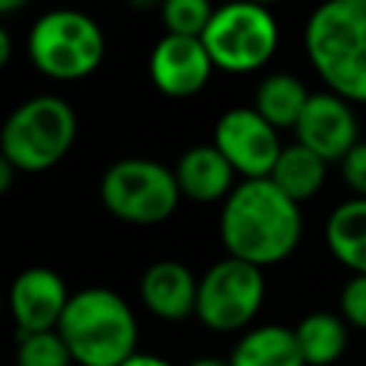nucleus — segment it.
<instances>
[{"label": "nucleus", "instance_id": "nucleus-1", "mask_svg": "<svg viewBox=\"0 0 366 366\" xmlns=\"http://www.w3.org/2000/svg\"><path fill=\"white\" fill-rule=\"evenodd\" d=\"M220 243L229 257L252 266H274L286 260L303 234L300 203L283 194L272 177L243 180L232 189L220 209Z\"/></svg>", "mask_w": 366, "mask_h": 366}, {"label": "nucleus", "instance_id": "nucleus-2", "mask_svg": "<svg viewBox=\"0 0 366 366\" xmlns=\"http://www.w3.org/2000/svg\"><path fill=\"white\" fill-rule=\"evenodd\" d=\"M303 46L329 92L366 103V0H323L306 20Z\"/></svg>", "mask_w": 366, "mask_h": 366}, {"label": "nucleus", "instance_id": "nucleus-3", "mask_svg": "<svg viewBox=\"0 0 366 366\" xmlns=\"http://www.w3.org/2000/svg\"><path fill=\"white\" fill-rule=\"evenodd\" d=\"M57 332L80 366H120L137 355V317L106 286L74 292Z\"/></svg>", "mask_w": 366, "mask_h": 366}, {"label": "nucleus", "instance_id": "nucleus-4", "mask_svg": "<svg viewBox=\"0 0 366 366\" xmlns=\"http://www.w3.org/2000/svg\"><path fill=\"white\" fill-rule=\"evenodd\" d=\"M77 137V114L57 94H37L20 103L0 129V157L17 172L57 166Z\"/></svg>", "mask_w": 366, "mask_h": 366}, {"label": "nucleus", "instance_id": "nucleus-5", "mask_svg": "<svg viewBox=\"0 0 366 366\" xmlns=\"http://www.w3.org/2000/svg\"><path fill=\"white\" fill-rule=\"evenodd\" d=\"M103 29L77 9H51L29 31V60L51 80H83L103 63Z\"/></svg>", "mask_w": 366, "mask_h": 366}, {"label": "nucleus", "instance_id": "nucleus-6", "mask_svg": "<svg viewBox=\"0 0 366 366\" xmlns=\"http://www.w3.org/2000/svg\"><path fill=\"white\" fill-rule=\"evenodd\" d=\"M200 40L214 69H223L229 74H249L274 57L280 29L269 6L229 0L214 9V17Z\"/></svg>", "mask_w": 366, "mask_h": 366}, {"label": "nucleus", "instance_id": "nucleus-7", "mask_svg": "<svg viewBox=\"0 0 366 366\" xmlns=\"http://www.w3.org/2000/svg\"><path fill=\"white\" fill-rule=\"evenodd\" d=\"M174 169L149 157H126L112 163L100 180V200L109 214L123 223L154 226L172 217L180 203Z\"/></svg>", "mask_w": 366, "mask_h": 366}, {"label": "nucleus", "instance_id": "nucleus-8", "mask_svg": "<svg viewBox=\"0 0 366 366\" xmlns=\"http://www.w3.org/2000/svg\"><path fill=\"white\" fill-rule=\"evenodd\" d=\"M263 297V269L237 257H223L197 283L194 317L212 332H240L257 317Z\"/></svg>", "mask_w": 366, "mask_h": 366}, {"label": "nucleus", "instance_id": "nucleus-9", "mask_svg": "<svg viewBox=\"0 0 366 366\" xmlns=\"http://www.w3.org/2000/svg\"><path fill=\"white\" fill-rule=\"evenodd\" d=\"M214 146L243 180L272 177L283 152L277 129L254 106L226 109L214 123Z\"/></svg>", "mask_w": 366, "mask_h": 366}, {"label": "nucleus", "instance_id": "nucleus-10", "mask_svg": "<svg viewBox=\"0 0 366 366\" xmlns=\"http://www.w3.org/2000/svg\"><path fill=\"white\" fill-rule=\"evenodd\" d=\"M212 71L214 63L200 37L163 34L149 54V77L166 97H194Z\"/></svg>", "mask_w": 366, "mask_h": 366}, {"label": "nucleus", "instance_id": "nucleus-11", "mask_svg": "<svg viewBox=\"0 0 366 366\" xmlns=\"http://www.w3.org/2000/svg\"><path fill=\"white\" fill-rule=\"evenodd\" d=\"M69 300L71 295L66 289V280L54 269L46 266L23 269L9 289V306L17 335L54 332L60 326Z\"/></svg>", "mask_w": 366, "mask_h": 366}, {"label": "nucleus", "instance_id": "nucleus-12", "mask_svg": "<svg viewBox=\"0 0 366 366\" xmlns=\"http://www.w3.org/2000/svg\"><path fill=\"white\" fill-rule=\"evenodd\" d=\"M297 143L320 154L326 163L343 160L360 140H357V117L349 100L337 97L335 92H317L309 97L297 126Z\"/></svg>", "mask_w": 366, "mask_h": 366}, {"label": "nucleus", "instance_id": "nucleus-13", "mask_svg": "<svg viewBox=\"0 0 366 366\" xmlns=\"http://www.w3.org/2000/svg\"><path fill=\"white\" fill-rule=\"evenodd\" d=\"M197 283L180 260H157L140 277V300L160 320H186L197 309Z\"/></svg>", "mask_w": 366, "mask_h": 366}, {"label": "nucleus", "instance_id": "nucleus-14", "mask_svg": "<svg viewBox=\"0 0 366 366\" xmlns=\"http://www.w3.org/2000/svg\"><path fill=\"white\" fill-rule=\"evenodd\" d=\"M232 163L220 154V149L212 146H192L186 149L174 163V177L180 186V194L194 203H217L232 194L234 183Z\"/></svg>", "mask_w": 366, "mask_h": 366}, {"label": "nucleus", "instance_id": "nucleus-15", "mask_svg": "<svg viewBox=\"0 0 366 366\" xmlns=\"http://www.w3.org/2000/svg\"><path fill=\"white\" fill-rule=\"evenodd\" d=\"M229 366H306L295 329L280 323L254 326L240 335L229 355Z\"/></svg>", "mask_w": 366, "mask_h": 366}, {"label": "nucleus", "instance_id": "nucleus-16", "mask_svg": "<svg viewBox=\"0 0 366 366\" xmlns=\"http://www.w3.org/2000/svg\"><path fill=\"white\" fill-rule=\"evenodd\" d=\"M326 246L337 263L366 274V197H352L329 214Z\"/></svg>", "mask_w": 366, "mask_h": 366}, {"label": "nucleus", "instance_id": "nucleus-17", "mask_svg": "<svg viewBox=\"0 0 366 366\" xmlns=\"http://www.w3.org/2000/svg\"><path fill=\"white\" fill-rule=\"evenodd\" d=\"M306 366H332L349 346V323L335 312H309L295 326Z\"/></svg>", "mask_w": 366, "mask_h": 366}, {"label": "nucleus", "instance_id": "nucleus-18", "mask_svg": "<svg viewBox=\"0 0 366 366\" xmlns=\"http://www.w3.org/2000/svg\"><path fill=\"white\" fill-rule=\"evenodd\" d=\"M272 183L283 194H289L295 203H303L323 189L326 160L320 154H315L312 149H306L303 143L283 146V152L274 163V172H272Z\"/></svg>", "mask_w": 366, "mask_h": 366}, {"label": "nucleus", "instance_id": "nucleus-19", "mask_svg": "<svg viewBox=\"0 0 366 366\" xmlns=\"http://www.w3.org/2000/svg\"><path fill=\"white\" fill-rule=\"evenodd\" d=\"M309 97L312 94L306 92L303 80H297L289 71H274L260 80V86L254 92V109L274 129H295Z\"/></svg>", "mask_w": 366, "mask_h": 366}, {"label": "nucleus", "instance_id": "nucleus-20", "mask_svg": "<svg viewBox=\"0 0 366 366\" xmlns=\"http://www.w3.org/2000/svg\"><path fill=\"white\" fill-rule=\"evenodd\" d=\"M160 17L166 26V34L203 37L206 26L214 17V6L212 0H163Z\"/></svg>", "mask_w": 366, "mask_h": 366}, {"label": "nucleus", "instance_id": "nucleus-21", "mask_svg": "<svg viewBox=\"0 0 366 366\" xmlns=\"http://www.w3.org/2000/svg\"><path fill=\"white\" fill-rule=\"evenodd\" d=\"M17 366H71V352L60 332H34L20 335L17 343Z\"/></svg>", "mask_w": 366, "mask_h": 366}, {"label": "nucleus", "instance_id": "nucleus-22", "mask_svg": "<svg viewBox=\"0 0 366 366\" xmlns=\"http://www.w3.org/2000/svg\"><path fill=\"white\" fill-rule=\"evenodd\" d=\"M340 317L355 329H366V274H352L340 289Z\"/></svg>", "mask_w": 366, "mask_h": 366}, {"label": "nucleus", "instance_id": "nucleus-23", "mask_svg": "<svg viewBox=\"0 0 366 366\" xmlns=\"http://www.w3.org/2000/svg\"><path fill=\"white\" fill-rule=\"evenodd\" d=\"M340 169H343L346 186L355 192V197H366V143H357L340 160Z\"/></svg>", "mask_w": 366, "mask_h": 366}, {"label": "nucleus", "instance_id": "nucleus-24", "mask_svg": "<svg viewBox=\"0 0 366 366\" xmlns=\"http://www.w3.org/2000/svg\"><path fill=\"white\" fill-rule=\"evenodd\" d=\"M120 366H172V363L163 360V357H157V355H143V352H137L134 357H129V360L120 363Z\"/></svg>", "mask_w": 366, "mask_h": 366}, {"label": "nucleus", "instance_id": "nucleus-25", "mask_svg": "<svg viewBox=\"0 0 366 366\" xmlns=\"http://www.w3.org/2000/svg\"><path fill=\"white\" fill-rule=\"evenodd\" d=\"M14 174H17V169H14V166H11L6 157H0V194H6V192L11 189Z\"/></svg>", "mask_w": 366, "mask_h": 366}, {"label": "nucleus", "instance_id": "nucleus-26", "mask_svg": "<svg viewBox=\"0 0 366 366\" xmlns=\"http://www.w3.org/2000/svg\"><path fill=\"white\" fill-rule=\"evenodd\" d=\"M11 60V34L9 29H0V66H9Z\"/></svg>", "mask_w": 366, "mask_h": 366}, {"label": "nucleus", "instance_id": "nucleus-27", "mask_svg": "<svg viewBox=\"0 0 366 366\" xmlns=\"http://www.w3.org/2000/svg\"><path fill=\"white\" fill-rule=\"evenodd\" d=\"M186 366H229V360H220V357H197V360H189Z\"/></svg>", "mask_w": 366, "mask_h": 366}, {"label": "nucleus", "instance_id": "nucleus-28", "mask_svg": "<svg viewBox=\"0 0 366 366\" xmlns=\"http://www.w3.org/2000/svg\"><path fill=\"white\" fill-rule=\"evenodd\" d=\"M29 0H0V11L3 14H11V11H17V9H23Z\"/></svg>", "mask_w": 366, "mask_h": 366}, {"label": "nucleus", "instance_id": "nucleus-29", "mask_svg": "<svg viewBox=\"0 0 366 366\" xmlns=\"http://www.w3.org/2000/svg\"><path fill=\"white\" fill-rule=\"evenodd\" d=\"M129 3H132L134 9H154V6L160 9V6H163V0H129Z\"/></svg>", "mask_w": 366, "mask_h": 366}, {"label": "nucleus", "instance_id": "nucleus-30", "mask_svg": "<svg viewBox=\"0 0 366 366\" xmlns=\"http://www.w3.org/2000/svg\"><path fill=\"white\" fill-rule=\"evenodd\" d=\"M249 3H257V6H272V3H277V0H249Z\"/></svg>", "mask_w": 366, "mask_h": 366}]
</instances>
